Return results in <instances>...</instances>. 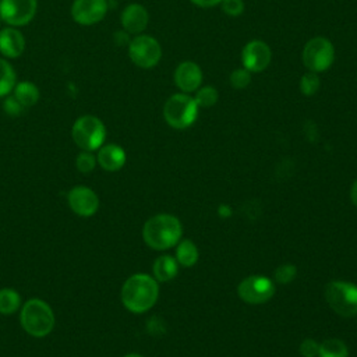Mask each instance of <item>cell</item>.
I'll use <instances>...</instances> for the list:
<instances>
[{
	"mask_svg": "<svg viewBox=\"0 0 357 357\" xmlns=\"http://www.w3.org/2000/svg\"><path fill=\"white\" fill-rule=\"evenodd\" d=\"M325 300L328 305L343 318L357 315V284L351 282H329L325 287Z\"/></svg>",
	"mask_w": 357,
	"mask_h": 357,
	"instance_id": "cell-5",
	"label": "cell"
},
{
	"mask_svg": "<svg viewBox=\"0 0 357 357\" xmlns=\"http://www.w3.org/2000/svg\"><path fill=\"white\" fill-rule=\"evenodd\" d=\"M272 60V50L264 40L252 39L241 50V66L250 73H261L268 68Z\"/></svg>",
	"mask_w": 357,
	"mask_h": 357,
	"instance_id": "cell-11",
	"label": "cell"
},
{
	"mask_svg": "<svg viewBox=\"0 0 357 357\" xmlns=\"http://www.w3.org/2000/svg\"><path fill=\"white\" fill-rule=\"evenodd\" d=\"M67 201L71 211L82 218H89L99 209V197L92 188L85 185L73 187L68 191Z\"/></svg>",
	"mask_w": 357,
	"mask_h": 357,
	"instance_id": "cell-12",
	"label": "cell"
},
{
	"mask_svg": "<svg viewBox=\"0 0 357 357\" xmlns=\"http://www.w3.org/2000/svg\"><path fill=\"white\" fill-rule=\"evenodd\" d=\"M114 40L117 45H124V43H130V39H128V32L126 31H119L114 33Z\"/></svg>",
	"mask_w": 357,
	"mask_h": 357,
	"instance_id": "cell-33",
	"label": "cell"
},
{
	"mask_svg": "<svg viewBox=\"0 0 357 357\" xmlns=\"http://www.w3.org/2000/svg\"><path fill=\"white\" fill-rule=\"evenodd\" d=\"M20 322L28 335L33 337H43L53 331L56 319L52 307L46 301L40 298H31L21 308Z\"/></svg>",
	"mask_w": 357,
	"mask_h": 357,
	"instance_id": "cell-3",
	"label": "cell"
},
{
	"mask_svg": "<svg viewBox=\"0 0 357 357\" xmlns=\"http://www.w3.org/2000/svg\"><path fill=\"white\" fill-rule=\"evenodd\" d=\"M39 89L35 84L29 82V81H22L15 84L14 89H13V96L25 107H31L33 105H36V102L39 100Z\"/></svg>",
	"mask_w": 357,
	"mask_h": 357,
	"instance_id": "cell-19",
	"label": "cell"
},
{
	"mask_svg": "<svg viewBox=\"0 0 357 357\" xmlns=\"http://www.w3.org/2000/svg\"><path fill=\"white\" fill-rule=\"evenodd\" d=\"M220 7L226 15L238 17L244 11V1L243 0H222Z\"/></svg>",
	"mask_w": 357,
	"mask_h": 357,
	"instance_id": "cell-29",
	"label": "cell"
},
{
	"mask_svg": "<svg viewBox=\"0 0 357 357\" xmlns=\"http://www.w3.org/2000/svg\"><path fill=\"white\" fill-rule=\"evenodd\" d=\"M96 158L92 155V152H88V151H82L77 155L75 158V167L84 173V174H88L91 173L95 166H96Z\"/></svg>",
	"mask_w": 357,
	"mask_h": 357,
	"instance_id": "cell-28",
	"label": "cell"
},
{
	"mask_svg": "<svg viewBox=\"0 0 357 357\" xmlns=\"http://www.w3.org/2000/svg\"><path fill=\"white\" fill-rule=\"evenodd\" d=\"M297 275V268L291 264H282L273 272V279L279 284H287L294 280Z\"/></svg>",
	"mask_w": 357,
	"mask_h": 357,
	"instance_id": "cell-27",
	"label": "cell"
},
{
	"mask_svg": "<svg viewBox=\"0 0 357 357\" xmlns=\"http://www.w3.org/2000/svg\"><path fill=\"white\" fill-rule=\"evenodd\" d=\"M128 56L139 68H153L162 59L159 42L149 35H137L128 43Z\"/></svg>",
	"mask_w": 357,
	"mask_h": 357,
	"instance_id": "cell-8",
	"label": "cell"
},
{
	"mask_svg": "<svg viewBox=\"0 0 357 357\" xmlns=\"http://www.w3.org/2000/svg\"><path fill=\"white\" fill-rule=\"evenodd\" d=\"M183 236L181 222L170 213H158L149 218L142 227V238L153 250H169Z\"/></svg>",
	"mask_w": 357,
	"mask_h": 357,
	"instance_id": "cell-2",
	"label": "cell"
},
{
	"mask_svg": "<svg viewBox=\"0 0 357 357\" xmlns=\"http://www.w3.org/2000/svg\"><path fill=\"white\" fill-rule=\"evenodd\" d=\"M192 4L202 7V8H209V7H215L218 4H220L222 0H190Z\"/></svg>",
	"mask_w": 357,
	"mask_h": 357,
	"instance_id": "cell-32",
	"label": "cell"
},
{
	"mask_svg": "<svg viewBox=\"0 0 357 357\" xmlns=\"http://www.w3.org/2000/svg\"><path fill=\"white\" fill-rule=\"evenodd\" d=\"M176 245H177V248H176V257L174 258L178 262V265H181L184 268L194 266L198 261V257H199L197 245L188 238L180 240Z\"/></svg>",
	"mask_w": 357,
	"mask_h": 357,
	"instance_id": "cell-20",
	"label": "cell"
},
{
	"mask_svg": "<svg viewBox=\"0 0 357 357\" xmlns=\"http://www.w3.org/2000/svg\"><path fill=\"white\" fill-rule=\"evenodd\" d=\"M218 212H219V215H220L222 218H227V216L230 215V209H229L226 205H222Z\"/></svg>",
	"mask_w": 357,
	"mask_h": 357,
	"instance_id": "cell-35",
	"label": "cell"
},
{
	"mask_svg": "<svg viewBox=\"0 0 357 357\" xmlns=\"http://www.w3.org/2000/svg\"><path fill=\"white\" fill-rule=\"evenodd\" d=\"M218 99H219L218 89L212 85L199 86L195 91V96H194V100L198 105V107H212L213 105L218 103Z\"/></svg>",
	"mask_w": 357,
	"mask_h": 357,
	"instance_id": "cell-24",
	"label": "cell"
},
{
	"mask_svg": "<svg viewBox=\"0 0 357 357\" xmlns=\"http://www.w3.org/2000/svg\"><path fill=\"white\" fill-rule=\"evenodd\" d=\"M25 49V38L14 26L0 31V53L8 59H17Z\"/></svg>",
	"mask_w": 357,
	"mask_h": 357,
	"instance_id": "cell-17",
	"label": "cell"
},
{
	"mask_svg": "<svg viewBox=\"0 0 357 357\" xmlns=\"http://www.w3.org/2000/svg\"><path fill=\"white\" fill-rule=\"evenodd\" d=\"M319 343H317L314 339H304L300 344V354L303 357H318Z\"/></svg>",
	"mask_w": 357,
	"mask_h": 357,
	"instance_id": "cell-31",
	"label": "cell"
},
{
	"mask_svg": "<svg viewBox=\"0 0 357 357\" xmlns=\"http://www.w3.org/2000/svg\"><path fill=\"white\" fill-rule=\"evenodd\" d=\"M321 86V81L317 73L312 71H307L305 74H303L301 79H300V91L304 96H312L318 92Z\"/></svg>",
	"mask_w": 357,
	"mask_h": 357,
	"instance_id": "cell-25",
	"label": "cell"
},
{
	"mask_svg": "<svg viewBox=\"0 0 357 357\" xmlns=\"http://www.w3.org/2000/svg\"><path fill=\"white\" fill-rule=\"evenodd\" d=\"M350 199L354 204V206L357 208V180L350 187Z\"/></svg>",
	"mask_w": 357,
	"mask_h": 357,
	"instance_id": "cell-34",
	"label": "cell"
},
{
	"mask_svg": "<svg viewBox=\"0 0 357 357\" xmlns=\"http://www.w3.org/2000/svg\"><path fill=\"white\" fill-rule=\"evenodd\" d=\"M107 13V0H74L71 17L81 25H95L100 22Z\"/></svg>",
	"mask_w": 357,
	"mask_h": 357,
	"instance_id": "cell-13",
	"label": "cell"
},
{
	"mask_svg": "<svg viewBox=\"0 0 357 357\" xmlns=\"http://www.w3.org/2000/svg\"><path fill=\"white\" fill-rule=\"evenodd\" d=\"M304 67L312 73H324L335 61V47L332 42L324 36H315L310 39L301 53Z\"/></svg>",
	"mask_w": 357,
	"mask_h": 357,
	"instance_id": "cell-7",
	"label": "cell"
},
{
	"mask_svg": "<svg viewBox=\"0 0 357 357\" xmlns=\"http://www.w3.org/2000/svg\"><path fill=\"white\" fill-rule=\"evenodd\" d=\"M15 86V71L11 64L0 57V98L7 96Z\"/></svg>",
	"mask_w": 357,
	"mask_h": 357,
	"instance_id": "cell-23",
	"label": "cell"
},
{
	"mask_svg": "<svg viewBox=\"0 0 357 357\" xmlns=\"http://www.w3.org/2000/svg\"><path fill=\"white\" fill-rule=\"evenodd\" d=\"M198 105L188 93L178 92L167 98L163 105L165 121L176 130H184L192 126L198 117Z\"/></svg>",
	"mask_w": 357,
	"mask_h": 357,
	"instance_id": "cell-4",
	"label": "cell"
},
{
	"mask_svg": "<svg viewBox=\"0 0 357 357\" xmlns=\"http://www.w3.org/2000/svg\"><path fill=\"white\" fill-rule=\"evenodd\" d=\"M126 159H127V156H126L124 149L117 144L102 145L98 149V155H96V162L106 172L120 170L124 166Z\"/></svg>",
	"mask_w": 357,
	"mask_h": 357,
	"instance_id": "cell-16",
	"label": "cell"
},
{
	"mask_svg": "<svg viewBox=\"0 0 357 357\" xmlns=\"http://www.w3.org/2000/svg\"><path fill=\"white\" fill-rule=\"evenodd\" d=\"M71 135L78 148L92 152L103 145L106 138V128L100 119L96 116L85 114L74 121Z\"/></svg>",
	"mask_w": 357,
	"mask_h": 357,
	"instance_id": "cell-6",
	"label": "cell"
},
{
	"mask_svg": "<svg viewBox=\"0 0 357 357\" xmlns=\"http://www.w3.org/2000/svg\"><path fill=\"white\" fill-rule=\"evenodd\" d=\"M152 272H153V278L158 282H169L173 278H176L178 272V262L172 255H167V254L160 255L155 259Z\"/></svg>",
	"mask_w": 357,
	"mask_h": 357,
	"instance_id": "cell-18",
	"label": "cell"
},
{
	"mask_svg": "<svg viewBox=\"0 0 357 357\" xmlns=\"http://www.w3.org/2000/svg\"><path fill=\"white\" fill-rule=\"evenodd\" d=\"M21 307V297L18 291L10 287L0 289V314H14Z\"/></svg>",
	"mask_w": 357,
	"mask_h": 357,
	"instance_id": "cell-22",
	"label": "cell"
},
{
	"mask_svg": "<svg viewBox=\"0 0 357 357\" xmlns=\"http://www.w3.org/2000/svg\"><path fill=\"white\" fill-rule=\"evenodd\" d=\"M229 82L234 89H244L251 84V73L244 67H238L230 73Z\"/></svg>",
	"mask_w": 357,
	"mask_h": 357,
	"instance_id": "cell-26",
	"label": "cell"
},
{
	"mask_svg": "<svg viewBox=\"0 0 357 357\" xmlns=\"http://www.w3.org/2000/svg\"><path fill=\"white\" fill-rule=\"evenodd\" d=\"M318 357H349V349L340 339H325L319 343Z\"/></svg>",
	"mask_w": 357,
	"mask_h": 357,
	"instance_id": "cell-21",
	"label": "cell"
},
{
	"mask_svg": "<svg viewBox=\"0 0 357 357\" xmlns=\"http://www.w3.org/2000/svg\"><path fill=\"white\" fill-rule=\"evenodd\" d=\"M273 280L262 275H251L243 279L237 286L238 297L247 304H264L275 294Z\"/></svg>",
	"mask_w": 357,
	"mask_h": 357,
	"instance_id": "cell-9",
	"label": "cell"
},
{
	"mask_svg": "<svg viewBox=\"0 0 357 357\" xmlns=\"http://www.w3.org/2000/svg\"><path fill=\"white\" fill-rule=\"evenodd\" d=\"M36 0H0V18L10 26H22L35 17Z\"/></svg>",
	"mask_w": 357,
	"mask_h": 357,
	"instance_id": "cell-10",
	"label": "cell"
},
{
	"mask_svg": "<svg viewBox=\"0 0 357 357\" xmlns=\"http://www.w3.org/2000/svg\"><path fill=\"white\" fill-rule=\"evenodd\" d=\"M124 357H144V356H141V354H138V353H128V354H126Z\"/></svg>",
	"mask_w": 357,
	"mask_h": 357,
	"instance_id": "cell-36",
	"label": "cell"
},
{
	"mask_svg": "<svg viewBox=\"0 0 357 357\" xmlns=\"http://www.w3.org/2000/svg\"><path fill=\"white\" fill-rule=\"evenodd\" d=\"M3 109H4V112H6L8 116H13V117L20 116V114L25 110V107H24L13 95H10V96H7V98L4 99V102H3Z\"/></svg>",
	"mask_w": 357,
	"mask_h": 357,
	"instance_id": "cell-30",
	"label": "cell"
},
{
	"mask_svg": "<svg viewBox=\"0 0 357 357\" xmlns=\"http://www.w3.org/2000/svg\"><path fill=\"white\" fill-rule=\"evenodd\" d=\"M173 79L181 92L191 93L195 92L202 84V70L194 61H181L174 70Z\"/></svg>",
	"mask_w": 357,
	"mask_h": 357,
	"instance_id": "cell-14",
	"label": "cell"
},
{
	"mask_svg": "<svg viewBox=\"0 0 357 357\" xmlns=\"http://www.w3.org/2000/svg\"><path fill=\"white\" fill-rule=\"evenodd\" d=\"M123 29L128 33H141L146 29L149 22V14L142 4H128L120 17Z\"/></svg>",
	"mask_w": 357,
	"mask_h": 357,
	"instance_id": "cell-15",
	"label": "cell"
},
{
	"mask_svg": "<svg viewBox=\"0 0 357 357\" xmlns=\"http://www.w3.org/2000/svg\"><path fill=\"white\" fill-rule=\"evenodd\" d=\"M120 296L123 305L130 312H146L158 301V280L146 273H134L124 282Z\"/></svg>",
	"mask_w": 357,
	"mask_h": 357,
	"instance_id": "cell-1",
	"label": "cell"
}]
</instances>
